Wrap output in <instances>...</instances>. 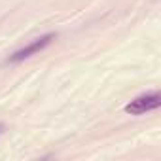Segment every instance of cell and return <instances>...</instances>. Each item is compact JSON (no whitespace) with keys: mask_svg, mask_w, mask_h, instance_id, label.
<instances>
[{"mask_svg":"<svg viewBox=\"0 0 161 161\" xmlns=\"http://www.w3.org/2000/svg\"><path fill=\"white\" fill-rule=\"evenodd\" d=\"M159 106H161V95L157 91H152V93H144V95H138L136 99H133L125 106V112L131 116H142L152 110H157Z\"/></svg>","mask_w":161,"mask_h":161,"instance_id":"obj_1","label":"cell"},{"mask_svg":"<svg viewBox=\"0 0 161 161\" xmlns=\"http://www.w3.org/2000/svg\"><path fill=\"white\" fill-rule=\"evenodd\" d=\"M57 38V34L55 32H47V34H44V36H40V38H36V40H32L31 44H27V46H23L21 49H17V51H14L12 55H10V63H19V61H25V59H29L31 55H34V53H38V51H42L44 47H47L53 40Z\"/></svg>","mask_w":161,"mask_h":161,"instance_id":"obj_2","label":"cell"}]
</instances>
